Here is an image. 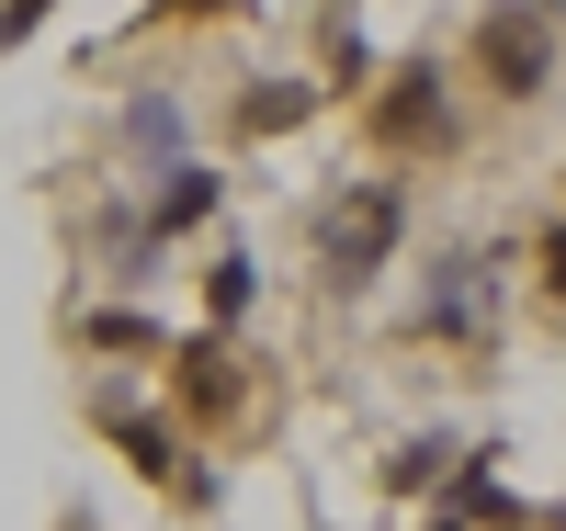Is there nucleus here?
Returning <instances> with one entry per match:
<instances>
[{
	"instance_id": "obj_1",
	"label": "nucleus",
	"mask_w": 566,
	"mask_h": 531,
	"mask_svg": "<svg viewBox=\"0 0 566 531\" xmlns=\"http://www.w3.org/2000/svg\"><path fill=\"white\" fill-rule=\"evenodd\" d=\"M544 57H555V34H544L533 12H499L488 45H476V68H488L499 91H544Z\"/></svg>"
},
{
	"instance_id": "obj_2",
	"label": "nucleus",
	"mask_w": 566,
	"mask_h": 531,
	"mask_svg": "<svg viewBox=\"0 0 566 531\" xmlns=\"http://www.w3.org/2000/svg\"><path fill=\"white\" fill-rule=\"evenodd\" d=\"M386 237H397V192L374 181L363 204H352L340 226H328V261H340V272H374V261H386Z\"/></svg>"
},
{
	"instance_id": "obj_3",
	"label": "nucleus",
	"mask_w": 566,
	"mask_h": 531,
	"mask_svg": "<svg viewBox=\"0 0 566 531\" xmlns=\"http://www.w3.org/2000/svg\"><path fill=\"white\" fill-rule=\"evenodd\" d=\"M114 442L136 453V475H148V487H193V475L170 464V429H148V418H125V407H114Z\"/></svg>"
},
{
	"instance_id": "obj_4",
	"label": "nucleus",
	"mask_w": 566,
	"mask_h": 531,
	"mask_svg": "<svg viewBox=\"0 0 566 531\" xmlns=\"http://www.w3.org/2000/svg\"><path fill=\"white\" fill-rule=\"evenodd\" d=\"M431 328H464V340L488 328V283H476V261H453V283L431 295Z\"/></svg>"
},
{
	"instance_id": "obj_5",
	"label": "nucleus",
	"mask_w": 566,
	"mask_h": 531,
	"mask_svg": "<svg viewBox=\"0 0 566 531\" xmlns=\"http://www.w3.org/2000/svg\"><path fill=\"white\" fill-rule=\"evenodd\" d=\"M431 91H442L431 68H419V79H397V103L374 114V125H386V136H442V114H431Z\"/></svg>"
},
{
	"instance_id": "obj_6",
	"label": "nucleus",
	"mask_w": 566,
	"mask_h": 531,
	"mask_svg": "<svg viewBox=\"0 0 566 531\" xmlns=\"http://www.w3.org/2000/svg\"><path fill=\"white\" fill-rule=\"evenodd\" d=\"M170 373L193 384V407H227V396H239V384H227V351H216V340H193V351H181Z\"/></svg>"
},
{
	"instance_id": "obj_7",
	"label": "nucleus",
	"mask_w": 566,
	"mask_h": 531,
	"mask_svg": "<svg viewBox=\"0 0 566 531\" xmlns=\"http://www.w3.org/2000/svg\"><path fill=\"white\" fill-rule=\"evenodd\" d=\"M216 215V181L205 170H170V192H159V226H205Z\"/></svg>"
},
{
	"instance_id": "obj_8",
	"label": "nucleus",
	"mask_w": 566,
	"mask_h": 531,
	"mask_svg": "<svg viewBox=\"0 0 566 531\" xmlns=\"http://www.w3.org/2000/svg\"><path fill=\"white\" fill-rule=\"evenodd\" d=\"M306 103H317V91H306V79H272V91H261V103H250V136H272V125H306Z\"/></svg>"
},
{
	"instance_id": "obj_9",
	"label": "nucleus",
	"mask_w": 566,
	"mask_h": 531,
	"mask_svg": "<svg viewBox=\"0 0 566 531\" xmlns=\"http://www.w3.org/2000/svg\"><path fill=\"white\" fill-rule=\"evenodd\" d=\"M91 340H103V351H148L159 328H148V317H91Z\"/></svg>"
},
{
	"instance_id": "obj_10",
	"label": "nucleus",
	"mask_w": 566,
	"mask_h": 531,
	"mask_svg": "<svg viewBox=\"0 0 566 531\" xmlns=\"http://www.w3.org/2000/svg\"><path fill=\"white\" fill-rule=\"evenodd\" d=\"M442 453H453V442H408V453H397V487H431V475H442Z\"/></svg>"
},
{
	"instance_id": "obj_11",
	"label": "nucleus",
	"mask_w": 566,
	"mask_h": 531,
	"mask_svg": "<svg viewBox=\"0 0 566 531\" xmlns=\"http://www.w3.org/2000/svg\"><path fill=\"white\" fill-rule=\"evenodd\" d=\"M544 283H555V295H566V226L544 237Z\"/></svg>"
},
{
	"instance_id": "obj_12",
	"label": "nucleus",
	"mask_w": 566,
	"mask_h": 531,
	"mask_svg": "<svg viewBox=\"0 0 566 531\" xmlns=\"http://www.w3.org/2000/svg\"><path fill=\"white\" fill-rule=\"evenodd\" d=\"M544 531H566V509H555V520H544Z\"/></svg>"
}]
</instances>
